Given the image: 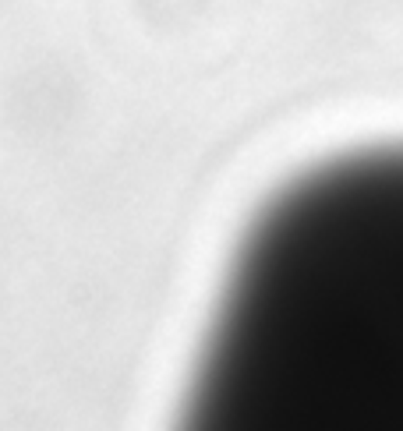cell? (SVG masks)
Listing matches in <instances>:
<instances>
[{
  "label": "cell",
  "mask_w": 403,
  "mask_h": 431,
  "mask_svg": "<svg viewBox=\"0 0 403 431\" xmlns=\"http://www.w3.org/2000/svg\"><path fill=\"white\" fill-rule=\"evenodd\" d=\"M191 417L223 431H403V145L322 163L262 209Z\"/></svg>",
  "instance_id": "1"
}]
</instances>
